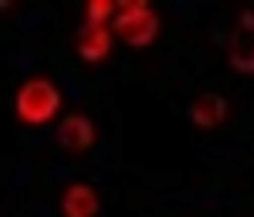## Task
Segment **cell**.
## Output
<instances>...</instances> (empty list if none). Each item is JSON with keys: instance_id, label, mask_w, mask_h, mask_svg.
<instances>
[{"instance_id": "6da1fadb", "label": "cell", "mask_w": 254, "mask_h": 217, "mask_svg": "<svg viewBox=\"0 0 254 217\" xmlns=\"http://www.w3.org/2000/svg\"><path fill=\"white\" fill-rule=\"evenodd\" d=\"M61 105L58 88L46 78H32L22 85L15 99L19 117L27 124H44L56 116Z\"/></svg>"}, {"instance_id": "7a4b0ae2", "label": "cell", "mask_w": 254, "mask_h": 217, "mask_svg": "<svg viewBox=\"0 0 254 217\" xmlns=\"http://www.w3.org/2000/svg\"><path fill=\"white\" fill-rule=\"evenodd\" d=\"M114 20V29L127 44L136 48L149 46L159 32V19L146 2H127Z\"/></svg>"}, {"instance_id": "3957f363", "label": "cell", "mask_w": 254, "mask_h": 217, "mask_svg": "<svg viewBox=\"0 0 254 217\" xmlns=\"http://www.w3.org/2000/svg\"><path fill=\"white\" fill-rule=\"evenodd\" d=\"M55 139L60 148L68 151H85L95 141L92 121L81 114H69L56 129Z\"/></svg>"}, {"instance_id": "277c9868", "label": "cell", "mask_w": 254, "mask_h": 217, "mask_svg": "<svg viewBox=\"0 0 254 217\" xmlns=\"http://www.w3.org/2000/svg\"><path fill=\"white\" fill-rule=\"evenodd\" d=\"M229 104L227 99L220 93L207 92L198 97L188 109L191 122L202 129H212L224 121L227 116Z\"/></svg>"}, {"instance_id": "5b68a950", "label": "cell", "mask_w": 254, "mask_h": 217, "mask_svg": "<svg viewBox=\"0 0 254 217\" xmlns=\"http://www.w3.org/2000/svg\"><path fill=\"white\" fill-rule=\"evenodd\" d=\"M63 212L66 217H95L100 211V200L87 183H75L64 192Z\"/></svg>"}, {"instance_id": "8992f818", "label": "cell", "mask_w": 254, "mask_h": 217, "mask_svg": "<svg viewBox=\"0 0 254 217\" xmlns=\"http://www.w3.org/2000/svg\"><path fill=\"white\" fill-rule=\"evenodd\" d=\"M112 48V36L107 27L85 24L78 36V53L85 61L97 63L109 55Z\"/></svg>"}, {"instance_id": "52a82bcc", "label": "cell", "mask_w": 254, "mask_h": 217, "mask_svg": "<svg viewBox=\"0 0 254 217\" xmlns=\"http://www.w3.org/2000/svg\"><path fill=\"white\" fill-rule=\"evenodd\" d=\"M232 68L237 70L241 73H248L253 75L254 73V46H244V48H236L229 56Z\"/></svg>"}, {"instance_id": "ba28073f", "label": "cell", "mask_w": 254, "mask_h": 217, "mask_svg": "<svg viewBox=\"0 0 254 217\" xmlns=\"http://www.w3.org/2000/svg\"><path fill=\"white\" fill-rule=\"evenodd\" d=\"M116 3L114 2H104V0H95V2L88 3V24H95V26H104L105 19L114 12Z\"/></svg>"}, {"instance_id": "9c48e42d", "label": "cell", "mask_w": 254, "mask_h": 217, "mask_svg": "<svg viewBox=\"0 0 254 217\" xmlns=\"http://www.w3.org/2000/svg\"><path fill=\"white\" fill-rule=\"evenodd\" d=\"M241 24H243L244 29L254 31V10H244L241 14Z\"/></svg>"}]
</instances>
